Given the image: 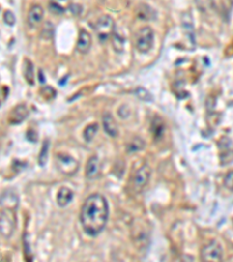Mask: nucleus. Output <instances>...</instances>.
<instances>
[{
	"mask_svg": "<svg viewBox=\"0 0 233 262\" xmlns=\"http://www.w3.org/2000/svg\"><path fill=\"white\" fill-rule=\"evenodd\" d=\"M82 227L90 236H97L105 229L109 219V204L99 194L89 196L82 205L80 214Z\"/></svg>",
	"mask_w": 233,
	"mask_h": 262,
	"instance_id": "1",
	"label": "nucleus"
},
{
	"mask_svg": "<svg viewBox=\"0 0 233 262\" xmlns=\"http://www.w3.org/2000/svg\"><path fill=\"white\" fill-rule=\"evenodd\" d=\"M150 175H152V169L148 165H143L140 168H138L137 172L132 175L130 183H128V191L132 195L141 194L147 187Z\"/></svg>",
	"mask_w": 233,
	"mask_h": 262,
	"instance_id": "2",
	"label": "nucleus"
},
{
	"mask_svg": "<svg viewBox=\"0 0 233 262\" xmlns=\"http://www.w3.org/2000/svg\"><path fill=\"white\" fill-rule=\"evenodd\" d=\"M135 49L141 54L150 52L154 46V30L149 26H144L138 29L134 35Z\"/></svg>",
	"mask_w": 233,
	"mask_h": 262,
	"instance_id": "3",
	"label": "nucleus"
},
{
	"mask_svg": "<svg viewBox=\"0 0 233 262\" xmlns=\"http://www.w3.org/2000/svg\"><path fill=\"white\" fill-rule=\"evenodd\" d=\"M116 30V23L110 15H103L94 25V33L100 42H105L112 37Z\"/></svg>",
	"mask_w": 233,
	"mask_h": 262,
	"instance_id": "4",
	"label": "nucleus"
},
{
	"mask_svg": "<svg viewBox=\"0 0 233 262\" xmlns=\"http://www.w3.org/2000/svg\"><path fill=\"white\" fill-rule=\"evenodd\" d=\"M55 165L56 168L58 169V172H61L63 175L67 176L74 175L77 172L78 167H80L76 159H74L72 156L64 153L58 154L55 156Z\"/></svg>",
	"mask_w": 233,
	"mask_h": 262,
	"instance_id": "5",
	"label": "nucleus"
},
{
	"mask_svg": "<svg viewBox=\"0 0 233 262\" xmlns=\"http://www.w3.org/2000/svg\"><path fill=\"white\" fill-rule=\"evenodd\" d=\"M15 224H17V217H15V210L4 209L0 214V233L5 238H11L15 231Z\"/></svg>",
	"mask_w": 233,
	"mask_h": 262,
	"instance_id": "6",
	"label": "nucleus"
},
{
	"mask_svg": "<svg viewBox=\"0 0 233 262\" xmlns=\"http://www.w3.org/2000/svg\"><path fill=\"white\" fill-rule=\"evenodd\" d=\"M201 260L202 261H222L223 260V247L218 241H211L201 249Z\"/></svg>",
	"mask_w": 233,
	"mask_h": 262,
	"instance_id": "7",
	"label": "nucleus"
},
{
	"mask_svg": "<svg viewBox=\"0 0 233 262\" xmlns=\"http://www.w3.org/2000/svg\"><path fill=\"white\" fill-rule=\"evenodd\" d=\"M43 17H45V11H43L42 6L40 5H33L28 12L27 15V24L30 28H34L42 23Z\"/></svg>",
	"mask_w": 233,
	"mask_h": 262,
	"instance_id": "8",
	"label": "nucleus"
},
{
	"mask_svg": "<svg viewBox=\"0 0 233 262\" xmlns=\"http://www.w3.org/2000/svg\"><path fill=\"white\" fill-rule=\"evenodd\" d=\"M19 205L18 195L13 190H6L4 194L0 196V206L2 209L17 210Z\"/></svg>",
	"mask_w": 233,
	"mask_h": 262,
	"instance_id": "9",
	"label": "nucleus"
},
{
	"mask_svg": "<svg viewBox=\"0 0 233 262\" xmlns=\"http://www.w3.org/2000/svg\"><path fill=\"white\" fill-rule=\"evenodd\" d=\"M91 45H92V39H91L89 31H87L86 29H81L80 34H78L76 46L78 53L87 54L90 50Z\"/></svg>",
	"mask_w": 233,
	"mask_h": 262,
	"instance_id": "10",
	"label": "nucleus"
},
{
	"mask_svg": "<svg viewBox=\"0 0 233 262\" xmlns=\"http://www.w3.org/2000/svg\"><path fill=\"white\" fill-rule=\"evenodd\" d=\"M28 116V109L26 105L21 104V105H18L15 109H13V111L9 115V122L11 124H20L21 121H24L25 119L27 118Z\"/></svg>",
	"mask_w": 233,
	"mask_h": 262,
	"instance_id": "11",
	"label": "nucleus"
},
{
	"mask_svg": "<svg viewBox=\"0 0 233 262\" xmlns=\"http://www.w3.org/2000/svg\"><path fill=\"white\" fill-rule=\"evenodd\" d=\"M102 121L104 131L106 132V134H109L110 137H116L118 134V126H116V120L111 113H105L103 116Z\"/></svg>",
	"mask_w": 233,
	"mask_h": 262,
	"instance_id": "12",
	"label": "nucleus"
},
{
	"mask_svg": "<svg viewBox=\"0 0 233 262\" xmlns=\"http://www.w3.org/2000/svg\"><path fill=\"white\" fill-rule=\"evenodd\" d=\"M100 172V161L97 156H92L87 161V168H86V175L87 178L93 179L97 178Z\"/></svg>",
	"mask_w": 233,
	"mask_h": 262,
	"instance_id": "13",
	"label": "nucleus"
},
{
	"mask_svg": "<svg viewBox=\"0 0 233 262\" xmlns=\"http://www.w3.org/2000/svg\"><path fill=\"white\" fill-rule=\"evenodd\" d=\"M182 27H183L184 33L187 34L188 39L191 42H195V30H194V23H193V17L190 14L184 13L182 17Z\"/></svg>",
	"mask_w": 233,
	"mask_h": 262,
	"instance_id": "14",
	"label": "nucleus"
},
{
	"mask_svg": "<svg viewBox=\"0 0 233 262\" xmlns=\"http://www.w3.org/2000/svg\"><path fill=\"white\" fill-rule=\"evenodd\" d=\"M72 198H74V192L67 187H62L58 192V204L61 207L67 206L72 201Z\"/></svg>",
	"mask_w": 233,
	"mask_h": 262,
	"instance_id": "15",
	"label": "nucleus"
},
{
	"mask_svg": "<svg viewBox=\"0 0 233 262\" xmlns=\"http://www.w3.org/2000/svg\"><path fill=\"white\" fill-rule=\"evenodd\" d=\"M24 76L25 80L29 85H34L35 83V75H34V64L29 59H25L24 65Z\"/></svg>",
	"mask_w": 233,
	"mask_h": 262,
	"instance_id": "16",
	"label": "nucleus"
},
{
	"mask_svg": "<svg viewBox=\"0 0 233 262\" xmlns=\"http://www.w3.org/2000/svg\"><path fill=\"white\" fill-rule=\"evenodd\" d=\"M124 45H125L124 37H122L120 34H118L115 30V33H113V35H112V46H113V48H115V50H116V53H122V52H124Z\"/></svg>",
	"mask_w": 233,
	"mask_h": 262,
	"instance_id": "17",
	"label": "nucleus"
},
{
	"mask_svg": "<svg viewBox=\"0 0 233 262\" xmlns=\"http://www.w3.org/2000/svg\"><path fill=\"white\" fill-rule=\"evenodd\" d=\"M155 13L149 6L147 5H141L139 8H138V17H139L141 20H150Z\"/></svg>",
	"mask_w": 233,
	"mask_h": 262,
	"instance_id": "18",
	"label": "nucleus"
},
{
	"mask_svg": "<svg viewBox=\"0 0 233 262\" xmlns=\"http://www.w3.org/2000/svg\"><path fill=\"white\" fill-rule=\"evenodd\" d=\"M195 2L201 12H209L213 9V6H215L213 0H195Z\"/></svg>",
	"mask_w": 233,
	"mask_h": 262,
	"instance_id": "19",
	"label": "nucleus"
},
{
	"mask_svg": "<svg viewBox=\"0 0 233 262\" xmlns=\"http://www.w3.org/2000/svg\"><path fill=\"white\" fill-rule=\"evenodd\" d=\"M97 132H98V125H97V124L89 125L86 128V131H84L83 137H84V139H86L87 141H91L94 137H96Z\"/></svg>",
	"mask_w": 233,
	"mask_h": 262,
	"instance_id": "20",
	"label": "nucleus"
},
{
	"mask_svg": "<svg viewBox=\"0 0 233 262\" xmlns=\"http://www.w3.org/2000/svg\"><path fill=\"white\" fill-rule=\"evenodd\" d=\"M135 94H137L141 100H145V102H152V99H153L152 94L148 92L147 90L143 89V87H139V89L135 90Z\"/></svg>",
	"mask_w": 233,
	"mask_h": 262,
	"instance_id": "21",
	"label": "nucleus"
},
{
	"mask_svg": "<svg viewBox=\"0 0 233 262\" xmlns=\"http://www.w3.org/2000/svg\"><path fill=\"white\" fill-rule=\"evenodd\" d=\"M224 185L226 187V189H229V190L233 191V170H231V172H229L225 175Z\"/></svg>",
	"mask_w": 233,
	"mask_h": 262,
	"instance_id": "22",
	"label": "nucleus"
},
{
	"mask_svg": "<svg viewBox=\"0 0 233 262\" xmlns=\"http://www.w3.org/2000/svg\"><path fill=\"white\" fill-rule=\"evenodd\" d=\"M4 23L8 26H13L15 24V15L11 11H6L4 13Z\"/></svg>",
	"mask_w": 233,
	"mask_h": 262,
	"instance_id": "23",
	"label": "nucleus"
},
{
	"mask_svg": "<svg viewBox=\"0 0 233 262\" xmlns=\"http://www.w3.org/2000/svg\"><path fill=\"white\" fill-rule=\"evenodd\" d=\"M47 154H48V143L45 144V147H43L42 151L40 154V165H45L47 161Z\"/></svg>",
	"mask_w": 233,
	"mask_h": 262,
	"instance_id": "24",
	"label": "nucleus"
},
{
	"mask_svg": "<svg viewBox=\"0 0 233 262\" xmlns=\"http://www.w3.org/2000/svg\"><path fill=\"white\" fill-rule=\"evenodd\" d=\"M50 11H53V12H56V13H62L63 12V8L61 7V6L58 5V4H55V2H53V4H50Z\"/></svg>",
	"mask_w": 233,
	"mask_h": 262,
	"instance_id": "25",
	"label": "nucleus"
}]
</instances>
